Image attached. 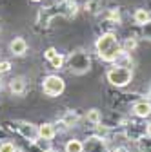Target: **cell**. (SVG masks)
<instances>
[{"instance_id":"cell-10","label":"cell","mask_w":151,"mask_h":152,"mask_svg":"<svg viewBox=\"0 0 151 152\" xmlns=\"http://www.w3.org/2000/svg\"><path fill=\"white\" fill-rule=\"evenodd\" d=\"M38 136L42 140H53L55 138V127L51 123H42L38 127Z\"/></svg>"},{"instance_id":"cell-17","label":"cell","mask_w":151,"mask_h":152,"mask_svg":"<svg viewBox=\"0 0 151 152\" xmlns=\"http://www.w3.org/2000/svg\"><path fill=\"white\" fill-rule=\"evenodd\" d=\"M77 120H78V118H77V114H73V112H69L67 116L64 118V123H66V125H73V123H77Z\"/></svg>"},{"instance_id":"cell-16","label":"cell","mask_w":151,"mask_h":152,"mask_svg":"<svg viewBox=\"0 0 151 152\" xmlns=\"http://www.w3.org/2000/svg\"><path fill=\"white\" fill-rule=\"evenodd\" d=\"M135 47H137V40H135V38H127V40H126V44H124V49H126V53L133 51Z\"/></svg>"},{"instance_id":"cell-7","label":"cell","mask_w":151,"mask_h":152,"mask_svg":"<svg viewBox=\"0 0 151 152\" xmlns=\"http://www.w3.org/2000/svg\"><path fill=\"white\" fill-rule=\"evenodd\" d=\"M9 49H11V53H13V54L22 56V54L27 51V42L24 40V38H15V40L9 44Z\"/></svg>"},{"instance_id":"cell-9","label":"cell","mask_w":151,"mask_h":152,"mask_svg":"<svg viewBox=\"0 0 151 152\" xmlns=\"http://www.w3.org/2000/svg\"><path fill=\"white\" fill-rule=\"evenodd\" d=\"M9 89H11L13 94H24V91H26V82H24L22 76H18V78H13L11 83H9Z\"/></svg>"},{"instance_id":"cell-13","label":"cell","mask_w":151,"mask_h":152,"mask_svg":"<svg viewBox=\"0 0 151 152\" xmlns=\"http://www.w3.org/2000/svg\"><path fill=\"white\" fill-rule=\"evenodd\" d=\"M87 121L93 123V125H98V123H100V110L91 109V110L87 112Z\"/></svg>"},{"instance_id":"cell-15","label":"cell","mask_w":151,"mask_h":152,"mask_svg":"<svg viewBox=\"0 0 151 152\" xmlns=\"http://www.w3.org/2000/svg\"><path fill=\"white\" fill-rule=\"evenodd\" d=\"M0 152H15V145L11 141H2L0 143Z\"/></svg>"},{"instance_id":"cell-4","label":"cell","mask_w":151,"mask_h":152,"mask_svg":"<svg viewBox=\"0 0 151 152\" xmlns=\"http://www.w3.org/2000/svg\"><path fill=\"white\" fill-rule=\"evenodd\" d=\"M91 65V60H89V56L84 54V53H77V54H73L71 56V69L75 72H84L87 71Z\"/></svg>"},{"instance_id":"cell-2","label":"cell","mask_w":151,"mask_h":152,"mask_svg":"<svg viewBox=\"0 0 151 152\" xmlns=\"http://www.w3.org/2000/svg\"><path fill=\"white\" fill-rule=\"evenodd\" d=\"M107 80L115 87H126L131 80H133V71L124 65H117L107 71Z\"/></svg>"},{"instance_id":"cell-14","label":"cell","mask_w":151,"mask_h":152,"mask_svg":"<svg viewBox=\"0 0 151 152\" xmlns=\"http://www.w3.org/2000/svg\"><path fill=\"white\" fill-rule=\"evenodd\" d=\"M49 64H51V67H53V69H60V67H62V64H64V56L56 53L53 58L49 60Z\"/></svg>"},{"instance_id":"cell-18","label":"cell","mask_w":151,"mask_h":152,"mask_svg":"<svg viewBox=\"0 0 151 152\" xmlns=\"http://www.w3.org/2000/svg\"><path fill=\"white\" fill-rule=\"evenodd\" d=\"M11 69V64L7 62V60H2V62H0V72H7Z\"/></svg>"},{"instance_id":"cell-11","label":"cell","mask_w":151,"mask_h":152,"mask_svg":"<svg viewBox=\"0 0 151 152\" xmlns=\"http://www.w3.org/2000/svg\"><path fill=\"white\" fill-rule=\"evenodd\" d=\"M133 18H135V22H137L138 26H144L146 22H149V20H151V15H149L146 9H137V11H135V15H133Z\"/></svg>"},{"instance_id":"cell-21","label":"cell","mask_w":151,"mask_h":152,"mask_svg":"<svg viewBox=\"0 0 151 152\" xmlns=\"http://www.w3.org/2000/svg\"><path fill=\"white\" fill-rule=\"evenodd\" d=\"M115 152H127V150H126V148H117Z\"/></svg>"},{"instance_id":"cell-20","label":"cell","mask_w":151,"mask_h":152,"mask_svg":"<svg viewBox=\"0 0 151 152\" xmlns=\"http://www.w3.org/2000/svg\"><path fill=\"white\" fill-rule=\"evenodd\" d=\"M146 132H147V136H149V138H151V123H149V125H147V129H146Z\"/></svg>"},{"instance_id":"cell-1","label":"cell","mask_w":151,"mask_h":152,"mask_svg":"<svg viewBox=\"0 0 151 152\" xmlns=\"http://www.w3.org/2000/svg\"><path fill=\"white\" fill-rule=\"evenodd\" d=\"M97 53L104 62H115L122 53L117 36L113 33H104L97 40Z\"/></svg>"},{"instance_id":"cell-24","label":"cell","mask_w":151,"mask_h":152,"mask_svg":"<svg viewBox=\"0 0 151 152\" xmlns=\"http://www.w3.org/2000/svg\"><path fill=\"white\" fill-rule=\"evenodd\" d=\"M33 2H40V0H33Z\"/></svg>"},{"instance_id":"cell-12","label":"cell","mask_w":151,"mask_h":152,"mask_svg":"<svg viewBox=\"0 0 151 152\" xmlns=\"http://www.w3.org/2000/svg\"><path fill=\"white\" fill-rule=\"evenodd\" d=\"M66 152H84V143L78 140H71L66 143Z\"/></svg>"},{"instance_id":"cell-3","label":"cell","mask_w":151,"mask_h":152,"mask_svg":"<svg viewBox=\"0 0 151 152\" xmlns=\"http://www.w3.org/2000/svg\"><path fill=\"white\" fill-rule=\"evenodd\" d=\"M64 80L60 78V76H47V78L44 80V83H42V91H44V94H47V96H58V94H62L64 92Z\"/></svg>"},{"instance_id":"cell-19","label":"cell","mask_w":151,"mask_h":152,"mask_svg":"<svg viewBox=\"0 0 151 152\" xmlns=\"http://www.w3.org/2000/svg\"><path fill=\"white\" fill-rule=\"evenodd\" d=\"M55 54H56V49H53V47H49V49L46 51V54H44V56H46V58H47V60H51V58H53V56H55Z\"/></svg>"},{"instance_id":"cell-8","label":"cell","mask_w":151,"mask_h":152,"mask_svg":"<svg viewBox=\"0 0 151 152\" xmlns=\"http://www.w3.org/2000/svg\"><path fill=\"white\" fill-rule=\"evenodd\" d=\"M133 112L137 114L138 118H146V116H149V114H151V103L146 102V100L137 102V103L133 105Z\"/></svg>"},{"instance_id":"cell-22","label":"cell","mask_w":151,"mask_h":152,"mask_svg":"<svg viewBox=\"0 0 151 152\" xmlns=\"http://www.w3.org/2000/svg\"><path fill=\"white\" fill-rule=\"evenodd\" d=\"M4 89V83H2V78H0V91H2Z\"/></svg>"},{"instance_id":"cell-5","label":"cell","mask_w":151,"mask_h":152,"mask_svg":"<svg viewBox=\"0 0 151 152\" xmlns=\"http://www.w3.org/2000/svg\"><path fill=\"white\" fill-rule=\"evenodd\" d=\"M16 129H18V132H20L26 140H36V138H38V129H36L35 125H31V123L20 121L16 125Z\"/></svg>"},{"instance_id":"cell-23","label":"cell","mask_w":151,"mask_h":152,"mask_svg":"<svg viewBox=\"0 0 151 152\" xmlns=\"http://www.w3.org/2000/svg\"><path fill=\"white\" fill-rule=\"evenodd\" d=\"M46 152H55V150H49V148H47V150H46Z\"/></svg>"},{"instance_id":"cell-6","label":"cell","mask_w":151,"mask_h":152,"mask_svg":"<svg viewBox=\"0 0 151 152\" xmlns=\"http://www.w3.org/2000/svg\"><path fill=\"white\" fill-rule=\"evenodd\" d=\"M84 152H106V145H104V140L93 136L89 138L86 143H84Z\"/></svg>"}]
</instances>
